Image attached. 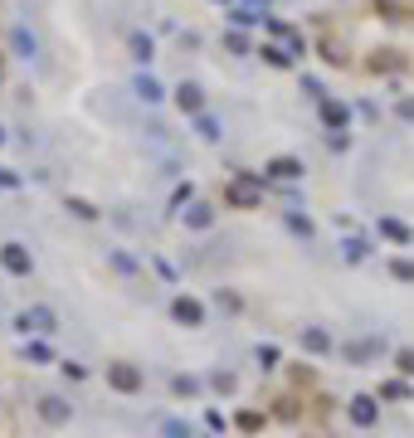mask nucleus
Segmentation results:
<instances>
[{"label":"nucleus","instance_id":"nucleus-4","mask_svg":"<svg viewBox=\"0 0 414 438\" xmlns=\"http://www.w3.org/2000/svg\"><path fill=\"white\" fill-rule=\"evenodd\" d=\"M351 424H360V428L376 424V400H371V395H356V400H351Z\"/></svg>","mask_w":414,"mask_h":438},{"label":"nucleus","instance_id":"nucleus-9","mask_svg":"<svg viewBox=\"0 0 414 438\" xmlns=\"http://www.w3.org/2000/svg\"><path fill=\"white\" fill-rule=\"evenodd\" d=\"M322 122H327V127H346V107L327 97V102H322Z\"/></svg>","mask_w":414,"mask_h":438},{"label":"nucleus","instance_id":"nucleus-8","mask_svg":"<svg viewBox=\"0 0 414 438\" xmlns=\"http://www.w3.org/2000/svg\"><path fill=\"white\" fill-rule=\"evenodd\" d=\"M176 102H181V113H200V88L181 83V88H176Z\"/></svg>","mask_w":414,"mask_h":438},{"label":"nucleus","instance_id":"nucleus-19","mask_svg":"<svg viewBox=\"0 0 414 438\" xmlns=\"http://www.w3.org/2000/svg\"><path fill=\"white\" fill-rule=\"evenodd\" d=\"M0 73H5V59H0Z\"/></svg>","mask_w":414,"mask_h":438},{"label":"nucleus","instance_id":"nucleus-17","mask_svg":"<svg viewBox=\"0 0 414 438\" xmlns=\"http://www.w3.org/2000/svg\"><path fill=\"white\" fill-rule=\"evenodd\" d=\"M258 424H264V414H253V409H249V414H239V428H249V433H253Z\"/></svg>","mask_w":414,"mask_h":438},{"label":"nucleus","instance_id":"nucleus-1","mask_svg":"<svg viewBox=\"0 0 414 438\" xmlns=\"http://www.w3.org/2000/svg\"><path fill=\"white\" fill-rule=\"evenodd\" d=\"M258 181L253 176H239V181H229L225 185V205H234V209H258Z\"/></svg>","mask_w":414,"mask_h":438},{"label":"nucleus","instance_id":"nucleus-10","mask_svg":"<svg viewBox=\"0 0 414 438\" xmlns=\"http://www.w3.org/2000/svg\"><path fill=\"white\" fill-rule=\"evenodd\" d=\"M268 171H273L278 181H292V176H302V166H297V161H292V156H278V161H273V166H268Z\"/></svg>","mask_w":414,"mask_h":438},{"label":"nucleus","instance_id":"nucleus-2","mask_svg":"<svg viewBox=\"0 0 414 438\" xmlns=\"http://www.w3.org/2000/svg\"><path fill=\"white\" fill-rule=\"evenodd\" d=\"M108 385L122 390V395H137V390H141V370L127 365V360H113V365H108Z\"/></svg>","mask_w":414,"mask_h":438},{"label":"nucleus","instance_id":"nucleus-18","mask_svg":"<svg viewBox=\"0 0 414 438\" xmlns=\"http://www.w3.org/2000/svg\"><path fill=\"white\" fill-rule=\"evenodd\" d=\"M400 375H414V351H400Z\"/></svg>","mask_w":414,"mask_h":438},{"label":"nucleus","instance_id":"nucleus-11","mask_svg":"<svg viewBox=\"0 0 414 438\" xmlns=\"http://www.w3.org/2000/svg\"><path fill=\"white\" fill-rule=\"evenodd\" d=\"M39 414H44L49 424H64V419H69V404H59V400H39Z\"/></svg>","mask_w":414,"mask_h":438},{"label":"nucleus","instance_id":"nucleus-6","mask_svg":"<svg viewBox=\"0 0 414 438\" xmlns=\"http://www.w3.org/2000/svg\"><path fill=\"white\" fill-rule=\"evenodd\" d=\"M0 263H5L10 273H30V253H25L20 244H5V249H0Z\"/></svg>","mask_w":414,"mask_h":438},{"label":"nucleus","instance_id":"nucleus-12","mask_svg":"<svg viewBox=\"0 0 414 438\" xmlns=\"http://www.w3.org/2000/svg\"><path fill=\"white\" fill-rule=\"evenodd\" d=\"M380 229H385L390 239H400V244H409V229L400 224V219H380Z\"/></svg>","mask_w":414,"mask_h":438},{"label":"nucleus","instance_id":"nucleus-16","mask_svg":"<svg viewBox=\"0 0 414 438\" xmlns=\"http://www.w3.org/2000/svg\"><path fill=\"white\" fill-rule=\"evenodd\" d=\"M395 278H400V283H414V263L400 258V263H395Z\"/></svg>","mask_w":414,"mask_h":438},{"label":"nucleus","instance_id":"nucleus-13","mask_svg":"<svg viewBox=\"0 0 414 438\" xmlns=\"http://www.w3.org/2000/svg\"><path fill=\"white\" fill-rule=\"evenodd\" d=\"M273 414H278V419H297L302 409H297V400H273Z\"/></svg>","mask_w":414,"mask_h":438},{"label":"nucleus","instance_id":"nucleus-15","mask_svg":"<svg viewBox=\"0 0 414 438\" xmlns=\"http://www.w3.org/2000/svg\"><path fill=\"white\" fill-rule=\"evenodd\" d=\"M264 59H268V64H278V69H283V64H288V54H283V49H278V44H264Z\"/></svg>","mask_w":414,"mask_h":438},{"label":"nucleus","instance_id":"nucleus-5","mask_svg":"<svg viewBox=\"0 0 414 438\" xmlns=\"http://www.w3.org/2000/svg\"><path fill=\"white\" fill-rule=\"evenodd\" d=\"M171 312H176V321H185V326H200V321H205V307H200V302H190V297H176V302H171Z\"/></svg>","mask_w":414,"mask_h":438},{"label":"nucleus","instance_id":"nucleus-7","mask_svg":"<svg viewBox=\"0 0 414 438\" xmlns=\"http://www.w3.org/2000/svg\"><path fill=\"white\" fill-rule=\"evenodd\" d=\"M376 15H385V20H414V5H400V0H376Z\"/></svg>","mask_w":414,"mask_h":438},{"label":"nucleus","instance_id":"nucleus-14","mask_svg":"<svg viewBox=\"0 0 414 438\" xmlns=\"http://www.w3.org/2000/svg\"><path fill=\"white\" fill-rule=\"evenodd\" d=\"M302 341H307V351H327V346H332V336H327V332H307Z\"/></svg>","mask_w":414,"mask_h":438},{"label":"nucleus","instance_id":"nucleus-3","mask_svg":"<svg viewBox=\"0 0 414 438\" xmlns=\"http://www.w3.org/2000/svg\"><path fill=\"white\" fill-rule=\"evenodd\" d=\"M366 69L371 73H395V69H404V59H400V49H376L366 59Z\"/></svg>","mask_w":414,"mask_h":438}]
</instances>
